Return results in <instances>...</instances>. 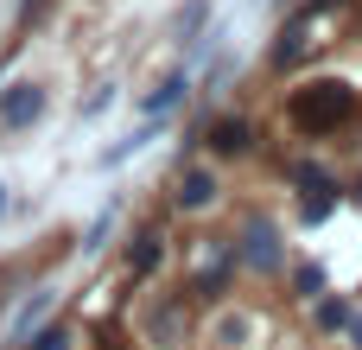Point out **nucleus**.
Instances as JSON below:
<instances>
[{
	"mask_svg": "<svg viewBox=\"0 0 362 350\" xmlns=\"http://www.w3.org/2000/svg\"><path fill=\"white\" fill-rule=\"evenodd\" d=\"M286 121H293L299 134H337V128H350V121H356V89H350L344 77H318V83L293 89Z\"/></svg>",
	"mask_w": 362,
	"mask_h": 350,
	"instance_id": "nucleus-1",
	"label": "nucleus"
},
{
	"mask_svg": "<svg viewBox=\"0 0 362 350\" xmlns=\"http://www.w3.org/2000/svg\"><path fill=\"white\" fill-rule=\"evenodd\" d=\"M235 261H242L248 274H280V268H286V242H280V230L255 217V223L242 230V249H235Z\"/></svg>",
	"mask_w": 362,
	"mask_h": 350,
	"instance_id": "nucleus-2",
	"label": "nucleus"
},
{
	"mask_svg": "<svg viewBox=\"0 0 362 350\" xmlns=\"http://www.w3.org/2000/svg\"><path fill=\"white\" fill-rule=\"evenodd\" d=\"M45 102H51V89H45V83H32V77H25V83H13V89L0 96V128H6V134H25V128L45 115Z\"/></svg>",
	"mask_w": 362,
	"mask_h": 350,
	"instance_id": "nucleus-3",
	"label": "nucleus"
},
{
	"mask_svg": "<svg viewBox=\"0 0 362 350\" xmlns=\"http://www.w3.org/2000/svg\"><path fill=\"white\" fill-rule=\"evenodd\" d=\"M312 26H318V13H312V6H299V13L280 26V45H274V70H293V64L312 51Z\"/></svg>",
	"mask_w": 362,
	"mask_h": 350,
	"instance_id": "nucleus-4",
	"label": "nucleus"
},
{
	"mask_svg": "<svg viewBox=\"0 0 362 350\" xmlns=\"http://www.w3.org/2000/svg\"><path fill=\"white\" fill-rule=\"evenodd\" d=\"M204 140H210V153L235 159V153H248L255 128H248V115H223V121H210V128H204Z\"/></svg>",
	"mask_w": 362,
	"mask_h": 350,
	"instance_id": "nucleus-5",
	"label": "nucleus"
},
{
	"mask_svg": "<svg viewBox=\"0 0 362 350\" xmlns=\"http://www.w3.org/2000/svg\"><path fill=\"white\" fill-rule=\"evenodd\" d=\"M210 204H216V172H210V166H191V172L178 179V210L197 217V210H210Z\"/></svg>",
	"mask_w": 362,
	"mask_h": 350,
	"instance_id": "nucleus-6",
	"label": "nucleus"
},
{
	"mask_svg": "<svg viewBox=\"0 0 362 350\" xmlns=\"http://www.w3.org/2000/svg\"><path fill=\"white\" fill-rule=\"evenodd\" d=\"M299 185H305V198H299V217H305V223H325V217L337 210V185H331L325 172H299Z\"/></svg>",
	"mask_w": 362,
	"mask_h": 350,
	"instance_id": "nucleus-7",
	"label": "nucleus"
},
{
	"mask_svg": "<svg viewBox=\"0 0 362 350\" xmlns=\"http://www.w3.org/2000/svg\"><path fill=\"white\" fill-rule=\"evenodd\" d=\"M159 261H165V236H159L153 223H146V230H134V249H127V274H134V281H146Z\"/></svg>",
	"mask_w": 362,
	"mask_h": 350,
	"instance_id": "nucleus-8",
	"label": "nucleus"
},
{
	"mask_svg": "<svg viewBox=\"0 0 362 350\" xmlns=\"http://www.w3.org/2000/svg\"><path fill=\"white\" fill-rule=\"evenodd\" d=\"M185 96H191V77L178 70V77H165V83H159V89H153V96L140 102V108H146V121H159V115H172V108H178Z\"/></svg>",
	"mask_w": 362,
	"mask_h": 350,
	"instance_id": "nucleus-9",
	"label": "nucleus"
},
{
	"mask_svg": "<svg viewBox=\"0 0 362 350\" xmlns=\"http://www.w3.org/2000/svg\"><path fill=\"white\" fill-rule=\"evenodd\" d=\"M204 19H210V0H185V6L172 13V45H191Z\"/></svg>",
	"mask_w": 362,
	"mask_h": 350,
	"instance_id": "nucleus-10",
	"label": "nucleus"
},
{
	"mask_svg": "<svg viewBox=\"0 0 362 350\" xmlns=\"http://www.w3.org/2000/svg\"><path fill=\"white\" fill-rule=\"evenodd\" d=\"M223 281H229V255H216V261L197 274V287H191V293H204V300H210V293H223Z\"/></svg>",
	"mask_w": 362,
	"mask_h": 350,
	"instance_id": "nucleus-11",
	"label": "nucleus"
},
{
	"mask_svg": "<svg viewBox=\"0 0 362 350\" xmlns=\"http://www.w3.org/2000/svg\"><path fill=\"white\" fill-rule=\"evenodd\" d=\"M344 325H350V306H344V300H325V293H318V332H344Z\"/></svg>",
	"mask_w": 362,
	"mask_h": 350,
	"instance_id": "nucleus-12",
	"label": "nucleus"
},
{
	"mask_svg": "<svg viewBox=\"0 0 362 350\" xmlns=\"http://www.w3.org/2000/svg\"><path fill=\"white\" fill-rule=\"evenodd\" d=\"M45 306H51V287H38V293H32V300H25V306H19V319H13V332H32V325H38V312H45Z\"/></svg>",
	"mask_w": 362,
	"mask_h": 350,
	"instance_id": "nucleus-13",
	"label": "nucleus"
},
{
	"mask_svg": "<svg viewBox=\"0 0 362 350\" xmlns=\"http://www.w3.org/2000/svg\"><path fill=\"white\" fill-rule=\"evenodd\" d=\"M146 332H153V338H165V344H172V338H178V332H185V312H178V306H165V312H153V325H146Z\"/></svg>",
	"mask_w": 362,
	"mask_h": 350,
	"instance_id": "nucleus-14",
	"label": "nucleus"
},
{
	"mask_svg": "<svg viewBox=\"0 0 362 350\" xmlns=\"http://www.w3.org/2000/svg\"><path fill=\"white\" fill-rule=\"evenodd\" d=\"M318 293H325V268L305 261V268H299V300H318Z\"/></svg>",
	"mask_w": 362,
	"mask_h": 350,
	"instance_id": "nucleus-15",
	"label": "nucleus"
},
{
	"mask_svg": "<svg viewBox=\"0 0 362 350\" xmlns=\"http://www.w3.org/2000/svg\"><path fill=\"white\" fill-rule=\"evenodd\" d=\"M32 350H70V332H64V325H45V332L32 338Z\"/></svg>",
	"mask_w": 362,
	"mask_h": 350,
	"instance_id": "nucleus-16",
	"label": "nucleus"
},
{
	"mask_svg": "<svg viewBox=\"0 0 362 350\" xmlns=\"http://www.w3.org/2000/svg\"><path fill=\"white\" fill-rule=\"evenodd\" d=\"M108 223H115V217H108V210H102V217H95V223H89V236H83V249H89V255H95V249H102V236H108Z\"/></svg>",
	"mask_w": 362,
	"mask_h": 350,
	"instance_id": "nucleus-17",
	"label": "nucleus"
},
{
	"mask_svg": "<svg viewBox=\"0 0 362 350\" xmlns=\"http://www.w3.org/2000/svg\"><path fill=\"white\" fill-rule=\"evenodd\" d=\"M344 332H350V350H362V319H356V312H350V325H344Z\"/></svg>",
	"mask_w": 362,
	"mask_h": 350,
	"instance_id": "nucleus-18",
	"label": "nucleus"
},
{
	"mask_svg": "<svg viewBox=\"0 0 362 350\" xmlns=\"http://www.w3.org/2000/svg\"><path fill=\"white\" fill-rule=\"evenodd\" d=\"M305 6H312V13H331V6H344V0H305Z\"/></svg>",
	"mask_w": 362,
	"mask_h": 350,
	"instance_id": "nucleus-19",
	"label": "nucleus"
},
{
	"mask_svg": "<svg viewBox=\"0 0 362 350\" xmlns=\"http://www.w3.org/2000/svg\"><path fill=\"white\" fill-rule=\"evenodd\" d=\"M350 204H362V179H356V191H350Z\"/></svg>",
	"mask_w": 362,
	"mask_h": 350,
	"instance_id": "nucleus-20",
	"label": "nucleus"
},
{
	"mask_svg": "<svg viewBox=\"0 0 362 350\" xmlns=\"http://www.w3.org/2000/svg\"><path fill=\"white\" fill-rule=\"evenodd\" d=\"M0 210H6V185H0Z\"/></svg>",
	"mask_w": 362,
	"mask_h": 350,
	"instance_id": "nucleus-21",
	"label": "nucleus"
}]
</instances>
